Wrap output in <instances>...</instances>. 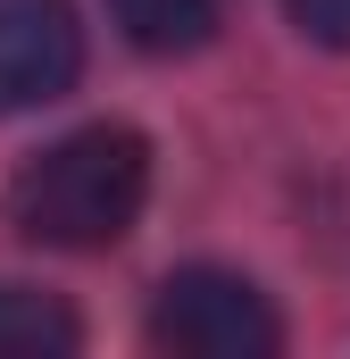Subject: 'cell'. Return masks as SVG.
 <instances>
[{
    "label": "cell",
    "instance_id": "6da1fadb",
    "mask_svg": "<svg viewBox=\"0 0 350 359\" xmlns=\"http://www.w3.org/2000/svg\"><path fill=\"white\" fill-rule=\"evenodd\" d=\"M150 201V142L134 126H84L8 176V226L42 251H108Z\"/></svg>",
    "mask_w": 350,
    "mask_h": 359
},
{
    "label": "cell",
    "instance_id": "7a4b0ae2",
    "mask_svg": "<svg viewBox=\"0 0 350 359\" xmlns=\"http://www.w3.org/2000/svg\"><path fill=\"white\" fill-rule=\"evenodd\" d=\"M150 343L175 359H275L284 326L267 292L234 268H175L150 301Z\"/></svg>",
    "mask_w": 350,
    "mask_h": 359
},
{
    "label": "cell",
    "instance_id": "3957f363",
    "mask_svg": "<svg viewBox=\"0 0 350 359\" xmlns=\"http://www.w3.org/2000/svg\"><path fill=\"white\" fill-rule=\"evenodd\" d=\"M84 76V34L59 0H0V117L42 109Z\"/></svg>",
    "mask_w": 350,
    "mask_h": 359
},
{
    "label": "cell",
    "instance_id": "277c9868",
    "mask_svg": "<svg viewBox=\"0 0 350 359\" xmlns=\"http://www.w3.org/2000/svg\"><path fill=\"white\" fill-rule=\"evenodd\" d=\"M84 343L76 309L34 292V284H0V359H67Z\"/></svg>",
    "mask_w": 350,
    "mask_h": 359
},
{
    "label": "cell",
    "instance_id": "5b68a950",
    "mask_svg": "<svg viewBox=\"0 0 350 359\" xmlns=\"http://www.w3.org/2000/svg\"><path fill=\"white\" fill-rule=\"evenodd\" d=\"M134 50H200L225 17V0H108Z\"/></svg>",
    "mask_w": 350,
    "mask_h": 359
},
{
    "label": "cell",
    "instance_id": "8992f818",
    "mask_svg": "<svg viewBox=\"0 0 350 359\" xmlns=\"http://www.w3.org/2000/svg\"><path fill=\"white\" fill-rule=\"evenodd\" d=\"M284 8H292V25H300L309 42L350 50V0H284Z\"/></svg>",
    "mask_w": 350,
    "mask_h": 359
}]
</instances>
